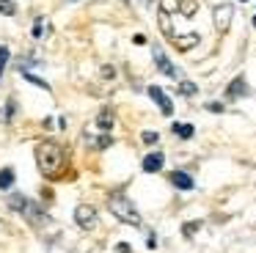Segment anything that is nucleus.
I'll use <instances>...</instances> for the list:
<instances>
[{
    "label": "nucleus",
    "mask_w": 256,
    "mask_h": 253,
    "mask_svg": "<svg viewBox=\"0 0 256 253\" xmlns=\"http://www.w3.org/2000/svg\"><path fill=\"white\" fill-rule=\"evenodd\" d=\"M83 140H86V146H88V148H96V152H102V148H108V146L113 143V135H110V132H102L100 126L91 121V124L83 130Z\"/></svg>",
    "instance_id": "obj_3"
},
{
    "label": "nucleus",
    "mask_w": 256,
    "mask_h": 253,
    "mask_svg": "<svg viewBox=\"0 0 256 253\" xmlns=\"http://www.w3.org/2000/svg\"><path fill=\"white\" fill-rule=\"evenodd\" d=\"M14 113H17V99H8V102H6V108H3V116H0V118H3V121H6V124H8V121H12L14 118Z\"/></svg>",
    "instance_id": "obj_17"
},
{
    "label": "nucleus",
    "mask_w": 256,
    "mask_h": 253,
    "mask_svg": "<svg viewBox=\"0 0 256 253\" xmlns=\"http://www.w3.org/2000/svg\"><path fill=\"white\" fill-rule=\"evenodd\" d=\"M152 58H154L157 69H160V72H162V74H166V77H171V80H179V69H176V66L171 64V60H168V55L162 52L160 47H154V50H152Z\"/></svg>",
    "instance_id": "obj_6"
},
{
    "label": "nucleus",
    "mask_w": 256,
    "mask_h": 253,
    "mask_svg": "<svg viewBox=\"0 0 256 253\" xmlns=\"http://www.w3.org/2000/svg\"><path fill=\"white\" fill-rule=\"evenodd\" d=\"M171 184L176 187V190L188 192V190H193V187H196V182H193V176L184 174V170H174V174H171Z\"/></svg>",
    "instance_id": "obj_10"
},
{
    "label": "nucleus",
    "mask_w": 256,
    "mask_h": 253,
    "mask_svg": "<svg viewBox=\"0 0 256 253\" xmlns=\"http://www.w3.org/2000/svg\"><path fill=\"white\" fill-rule=\"evenodd\" d=\"M245 94H248V82H245L242 74L234 77V80L226 86V99H240V96H245Z\"/></svg>",
    "instance_id": "obj_9"
},
{
    "label": "nucleus",
    "mask_w": 256,
    "mask_h": 253,
    "mask_svg": "<svg viewBox=\"0 0 256 253\" xmlns=\"http://www.w3.org/2000/svg\"><path fill=\"white\" fill-rule=\"evenodd\" d=\"M160 11H162V14H171V11H179V0H162Z\"/></svg>",
    "instance_id": "obj_23"
},
{
    "label": "nucleus",
    "mask_w": 256,
    "mask_h": 253,
    "mask_svg": "<svg viewBox=\"0 0 256 253\" xmlns=\"http://www.w3.org/2000/svg\"><path fill=\"white\" fill-rule=\"evenodd\" d=\"M116 250H118V253H132V248H130L127 242H118V245H116Z\"/></svg>",
    "instance_id": "obj_28"
},
{
    "label": "nucleus",
    "mask_w": 256,
    "mask_h": 253,
    "mask_svg": "<svg viewBox=\"0 0 256 253\" xmlns=\"http://www.w3.org/2000/svg\"><path fill=\"white\" fill-rule=\"evenodd\" d=\"M146 94L152 96V102H157V104H160L162 116H171V113H174V104H171V99L166 96V91H162L160 86H149V88H146Z\"/></svg>",
    "instance_id": "obj_7"
},
{
    "label": "nucleus",
    "mask_w": 256,
    "mask_h": 253,
    "mask_svg": "<svg viewBox=\"0 0 256 253\" xmlns=\"http://www.w3.org/2000/svg\"><path fill=\"white\" fill-rule=\"evenodd\" d=\"M196 91H198V88H196V82H190V80H179V96H193Z\"/></svg>",
    "instance_id": "obj_18"
},
{
    "label": "nucleus",
    "mask_w": 256,
    "mask_h": 253,
    "mask_svg": "<svg viewBox=\"0 0 256 253\" xmlns=\"http://www.w3.org/2000/svg\"><path fill=\"white\" fill-rule=\"evenodd\" d=\"M28 204H30V198H25L22 192H12V196H8V209H14V212H20V214H25Z\"/></svg>",
    "instance_id": "obj_11"
},
{
    "label": "nucleus",
    "mask_w": 256,
    "mask_h": 253,
    "mask_svg": "<svg viewBox=\"0 0 256 253\" xmlns=\"http://www.w3.org/2000/svg\"><path fill=\"white\" fill-rule=\"evenodd\" d=\"M232 20H234V6L232 3L215 6V11H212V22H215V30L218 33H226L228 28H232Z\"/></svg>",
    "instance_id": "obj_4"
},
{
    "label": "nucleus",
    "mask_w": 256,
    "mask_h": 253,
    "mask_svg": "<svg viewBox=\"0 0 256 253\" xmlns=\"http://www.w3.org/2000/svg\"><path fill=\"white\" fill-rule=\"evenodd\" d=\"M12 184H14V170L3 168L0 170V190H12Z\"/></svg>",
    "instance_id": "obj_16"
},
{
    "label": "nucleus",
    "mask_w": 256,
    "mask_h": 253,
    "mask_svg": "<svg viewBox=\"0 0 256 253\" xmlns=\"http://www.w3.org/2000/svg\"><path fill=\"white\" fill-rule=\"evenodd\" d=\"M0 14H6V16H14V14H17V6H14L12 0H0Z\"/></svg>",
    "instance_id": "obj_21"
},
{
    "label": "nucleus",
    "mask_w": 256,
    "mask_h": 253,
    "mask_svg": "<svg viewBox=\"0 0 256 253\" xmlns=\"http://www.w3.org/2000/svg\"><path fill=\"white\" fill-rule=\"evenodd\" d=\"M30 33H34V38H42V36H44V33H47V22H44V20H42V16H39V20L34 22V30H30Z\"/></svg>",
    "instance_id": "obj_20"
},
{
    "label": "nucleus",
    "mask_w": 256,
    "mask_h": 253,
    "mask_svg": "<svg viewBox=\"0 0 256 253\" xmlns=\"http://www.w3.org/2000/svg\"><path fill=\"white\" fill-rule=\"evenodd\" d=\"M8 58H12V50H8L6 44H0V66H3V69H6Z\"/></svg>",
    "instance_id": "obj_24"
},
{
    "label": "nucleus",
    "mask_w": 256,
    "mask_h": 253,
    "mask_svg": "<svg viewBox=\"0 0 256 253\" xmlns=\"http://www.w3.org/2000/svg\"><path fill=\"white\" fill-rule=\"evenodd\" d=\"M102 77L113 80V77H116V69H113V66H102Z\"/></svg>",
    "instance_id": "obj_27"
},
{
    "label": "nucleus",
    "mask_w": 256,
    "mask_h": 253,
    "mask_svg": "<svg viewBox=\"0 0 256 253\" xmlns=\"http://www.w3.org/2000/svg\"><path fill=\"white\" fill-rule=\"evenodd\" d=\"M174 42H176L179 50H190V47L198 44V36H196V33H190V36H174Z\"/></svg>",
    "instance_id": "obj_14"
},
{
    "label": "nucleus",
    "mask_w": 256,
    "mask_h": 253,
    "mask_svg": "<svg viewBox=\"0 0 256 253\" xmlns=\"http://www.w3.org/2000/svg\"><path fill=\"white\" fill-rule=\"evenodd\" d=\"M22 74V80H28L30 86H36V88H44V91H50V82L44 80V77H36V74H30V72H20Z\"/></svg>",
    "instance_id": "obj_15"
},
{
    "label": "nucleus",
    "mask_w": 256,
    "mask_h": 253,
    "mask_svg": "<svg viewBox=\"0 0 256 253\" xmlns=\"http://www.w3.org/2000/svg\"><path fill=\"white\" fill-rule=\"evenodd\" d=\"M198 228H201V223H198V220H190V223H184V226H182V234L188 236V240H193V234H196Z\"/></svg>",
    "instance_id": "obj_19"
},
{
    "label": "nucleus",
    "mask_w": 256,
    "mask_h": 253,
    "mask_svg": "<svg viewBox=\"0 0 256 253\" xmlns=\"http://www.w3.org/2000/svg\"><path fill=\"white\" fill-rule=\"evenodd\" d=\"M140 3H144V6H152V3H154V0H140Z\"/></svg>",
    "instance_id": "obj_30"
},
{
    "label": "nucleus",
    "mask_w": 256,
    "mask_h": 253,
    "mask_svg": "<svg viewBox=\"0 0 256 253\" xmlns=\"http://www.w3.org/2000/svg\"><path fill=\"white\" fill-rule=\"evenodd\" d=\"M50 253H66V248H61L58 242H52V245H50Z\"/></svg>",
    "instance_id": "obj_29"
},
{
    "label": "nucleus",
    "mask_w": 256,
    "mask_h": 253,
    "mask_svg": "<svg viewBox=\"0 0 256 253\" xmlns=\"http://www.w3.org/2000/svg\"><path fill=\"white\" fill-rule=\"evenodd\" d=\"M206 110H210V113H223V102H206Z\"/></svg>",
    "instance_id": "obj_25"
},
{
    "label": "nucleus",
    "mask_w": 256,
    "mask_h": 253,
    "mask_svg": "<svg viewBox=\"0 0 256 253\" xmlns=\"http://www.w3.org/2000/svg\"><path fill=\"white\" fill-rule=\"evenodd\" d=\"M74 223H78L83 231L96 228V223H100V218H96V209L88 206V204H80V206L74 209Z\"/></svg>",
    "instance_id": "obj_5"
},
{
    "label": "nucleus",
    "mask_w": 256,
    "mask_h": 253,
    "mask_svg": "<svg viewBox=\"0 0 256 253\" xmlns=\"http://www.w3.org/2000/svg\"><path fill=\"white\" fill-rule=\"evenodd\" d=\"M140 140H144L146 146H154V143L160 140V135H157V132H152V130H146L144 135H140Z\"/></svg>",
    "instance_id": "obj_22"
},
{
    "label": "nucleus",
    "mask_w": 256,
    "mask_h": 253,
    "mask_svg": "<svg viewBox=\"0 0 256 253\" xmlns=\"http://www.w3.org/2000/svg\"><path fill=\"white\" fill-rule=\"evenodd\" d=\"M242 3H245V0H242Z\"/></svg>",
    "instance_id": "obj_32"
},
{
    "label": "nucleus",
    "mask_w": 256,
    "mask_h": 253,
    "mask_svg": "<svg viewBox=\"0 0 256 253\" xmlns=\"http://www.w3.org/2000/svg\"><path fill=\"white\" fill-rule=\"evenodd\" d=\"M94 124L100 126L102 132H110V130H113V113H110L108 108H105V110H100V116L94 118Z\"/></svg>",
    "instance_id": "obj_12"
},
{
    "label": "nucleus",
    "mask_w": 256,
    "mask_h": 253,
    "mask_svg": "<svg viewBox=\"0 0 256 253\" xmlns=\"http://www.w3.org/2000/svg\"><path fill=\"white\" fill-rule=\"evenodd\" d=\"M36 165H39V170L47 179H58L64 174V168H66V152H64V146L56 140L39 143V148H36Z\"/></svg>",
    "instance_id": "obj_1"
},
{
    "label": "nucleus",
    "mask_w": 256,
    "mask_h": 253,
    "mask_svg": "<svg viewBox=\"0 0 256 253\" xmlns=\"http://www.w3.org/2000/svg\"><path fill=\"white\" fill-rule=\"evenodd\" d=\"M146 248H149V250H154V248H157V234H154V231H149V236H146Z\"/></svg>",
    "instance_id": "obj_26"
},
{
    "label": "nucleus",
    "mask_w": 256,
    "mask_h": 253,
    "mask_svg": "<svg viewBox=\"0 0 256 253\" xmlns=\"http://www.w3.org/2000/svg\"><path fill=\"white\" fill-rule=\"evenodd\" d=\"M254 28H256V16H254Z\"/></svg>",
    "instance_id": "obj_31"
},
{
    "label": "nucleus",
    "mask_w": 256,
    "mask_h": 253,
    "mask_svg": "<svg viewBox=\"0 0 256 253\" xmlns=\"http://www.w3.org/2000/svg\"><path fill=\"white\" fill-rule=\"evenodd\" d=\"M108 206H110V214H116V218L122 220V223L135 226V228L140 226V214H138L135 204L130 201L127 196H122V192H113V196L108 198Z\"/></svg>",
    "instance_id": "obj_2"
},
{
    "label": "nucleus",
    "mask_w": 256,
    "mask_h": 253,
    "mask_svg": "<svg viewBox=\"0 0 256 253\" xmlns=\"http://www.w3.org/2000/svg\"><path fill=\"white\" fill-rule=\"evenodd\" d=\"M162 165H166V154L162 152H149L144 157V170L146 174H157V170H162Z\"/></svg>",
    "instance_id": "obj_8"
},
{
    "label": "nucleus",
    "mask_w": 256,
    "mask_h": 253,
    "mask_svg": "<svg viewBox=\"0 0 256 253\" xmlns=\"http://www.w3.org/2000/svg\"><path fill=\"white\" fill-rule=\"evenodd\" d=\"M171 130H174V135H179L182 140H190V138H193V132H196L193 124H179V121H174Z\"/></svg>",
    "instance_id": "obj_13"
}]
</instances>
